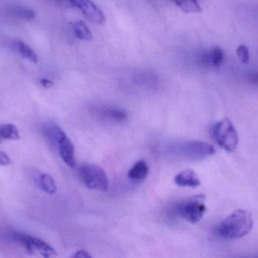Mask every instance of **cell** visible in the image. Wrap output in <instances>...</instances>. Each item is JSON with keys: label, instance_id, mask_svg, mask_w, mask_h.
Masks as SVG:
<instances>
[{"label": "cell", "instance_id": "obj_1", "mask_svg": "<svg viewBox=\"0 0 258 258\" xmlns=\"http://www.w3.org/2000/svg\"><path fill=\"white\" fill-rule=\"evenodd\" d=\"M254 225L252 215L248 211L239 209L226 218L215 230L217 236L224 239H238L247 236Z\"/></svg>", "mask_w": 258, "mask_h": 258}, {"label": "cell", "instance_id": "obj_2", "mask_svg": "<svg viewBox=\"0 0 258 258\" xmlns=\"http://www.w3.org/2000/svg\"><path fill=\"white\" fill-rule=\"evenodd\" d=\"M176 156L192 161H200L213 156L215 149L213 145L203 141H186L177 144L171 148Z\"/></svg>", "mask_w": 258, "mask_h": 258}, {"label": "cell", "instance_id": "obj_3", "mask_svg": "<svg viewBox=\"0 0 258 258\" xmlns=\"http://www.w3.org/2000/svg\"><path fill=\"white\" fill-rule=\"evenodd\" d=\"M212 134L215 142L228 152H233L239 144V134L230 119H222L215 124Z\"/></svg>", "mask_w": 258, "mask_h": 258}, {"label": "cell", "instance_id": "obj_4", "mask_svg": "<svg viewBox=\"0 0 258 258\" xmlns=\"http://www.w3.org/2000/svg\"><path fill=\"white\" fill-rule=\"evenodd\" d=\"M79 175L86 187L105 192L109 188V180L103 168L94 164H83L79 169Z\"/></svg>", "mask_w": 258, "mask_h": 258}, {"label": "cell", "instance_id": "obj_5", "mask_svg": "<svg viewBox=\"0 0 258 258\" xmlns=\"http://www.w3.org/2000/svg\"><path fill=\"white\" fill-rule=\"evenodd\" d=\"M12 238L14 242L22 246L28 252L39 254L44 257L56 255L55 250L51 245L31 235L15 232L12 233Z\"/></svg>", "mask_w": 258, "mask_h": 258}, {"label": "cell", "instance_id": "obj_6", "mask_svg": "<svg viewBox=\"0 0 258 258\" xmlns=\"http://www.w3.org/2000/svg\"><path fill=\"white\" fill-rule=\"evenodd\" d=\"M205 200L206 196L204 195L191 197L179 204L177 213L188 222L197 224L203 219L207 211Z\"/></svg>", "mask_w": 258, "mask_h": 258}, {"label": "cell", "instance_id": "obj_7", "mask_svg": "<svg viewBox=\"0 0 258 258\" xmlns=\"http://www.w3.org/2000/svg\"><path fill=\"white\" fill-rule=\"evenodd\" d=\"M89 113L99 121L109 123H122L127 119V112L118 108L102 104L92 105Z\"/></svg>", "mask_w": 258, "mask_h": 258}, {"label": "cell", "instance_id": "obj_8", "mask_svg": "<svg viewBox=\"0 0 258 258\" xmlns=\"http://www.w3.org/2000/svg\"><path fill=\"white\" fill-rule=\"evenodd\" d=\"M69 2L71 6L80 9L91 22L98 25H103L106 22L104 12L91 0H69Z\"/></svg>", "mask_w": 258, "mask_h": 258}, {"label": "cell", "instance_id": "obj_9", "mask_svg": "<svg viewBox=\"0 0 258 258\" xmlns=\"http://www.w3.org/2000/svg\"><path fill=\"white\" fill-rule=\"evenodd\" d=\"M54 145L57 148L63 162L70 168H74L76 166L75 148L66 133Z\"/></svg>", "mask_w": 258, "mask_h": 258}, {"label": "cell", "instance_id": "obj_10", "mask_svg": "<svg viewBox=\"0 0 258 258\" xmlns=\"http://www.w3.org/2000/svg\"><path fill=\"white\" fill-rule=\"evenodd\" d=\"M174 182L180 187L196 188L201 184L197 173L192 170H185L177 174L174 177Z\"/></svg>", "mask_w": 258, "mask_h": 258}, {"label": "cell", "instance_id": "obj_11", "mask_svg": "<svg viewBox=\"0 0 258 258\" xmlns=\"http://www.w3.org/2000/svg\"><path fill=\"white\" fill-rule=\"evenodd\" d=\"M224 54L222 48L219 46H215L209 53H205L202 55L200 62L204 65H212V66H221L224 62Z\"/></svg>", "mask_w": 258, "mask_h": 258}, {"label": "cell", "instance_id": "obj_12", "mask_svg": "<svg viewBox=\"0 0 258 258\" xmlns=\"http://www.w3.org/2000/svg\"><path fill=\"white\" fill-rule=\"evenodd\" d=\"M148 173L149 168L147 162L144 160H140L129 170L128 177L132 181L138 183L145 180Z\"/></svg>", "mask_w": 258, "mask_h": 258}, {"label": "cell", "instance_id": "obj_13", "mask_svg": "<svg viewBox=\"0 0 258 258\" xmlns=\"http://www.w3.org/2000/svg\"><path fill=\"white\" fill-rule=\"evenodd\" d=\"M74 31L75 36L80 40L92 41L93 39V34L87 24L83 21H78L74 23Z\"/></svg>", "mask_w": 258, "mask_h": 258}, {"label": "cell", "instance_id": "obj_14", "mask_svg": "<svg viewBox=\"0 0 258 258\" xmlns=\"http://www.w3.org/2000/svg\"><path fill=\"white\" fill-rule=\"evenodd\" d=\"M19 138V132L16 126L12 124L0 125V142L3 140H18Z\"/></svg>", "mask_w": 258, "mask_h": 258}, {"label": "cell", "instance_id": "obj_15", "mask_svg": "<svg viewBox=\"0 0 258 258\" xmlns=\"http://www.w3.org/2000/svg\"><path fill=\"white\" fill-rule=\"evenodd\" d=\"M38 184L44 192L49 194V195H54L57 192V186H56L55 182L49 174H41L38 178Z\"/></svg>", "mask_w": 258, "mask_h": 258}, {"label": "cell", "instance_id": "obj_16", "mask_svg": "<svg viewBox=\"0 0 258 258\" xmlns=\"http://www.w3.org/2000/svg\"><path fill=\"white\" fill-rule=\"evenodd\" d=\"M177 7L186 13H200L201 6L197 0H172Z\"/></svg>", "mask_w": 258, "mask_h": 258}, {"label": "cell", "instance_id": "obj_17", "mask_svg": "<svg viewBox=\"0 0 258 258\" xmlns=\"http://www.w3.org/2000/svg\"><path fill=\"white\" fill-rule=\"evenodd\" d=\"M15 47L21 53L23 57L26 58L33 63H37V55L25 42H22V41H16L15 43Z\"/></svg>", "mask_w": 258, "mask_h": 258}, {"label": "cell", "instance_id": "obj_18", "mask_svg": "<svg viewBox=\"0 0 258 258\" xmlns=\"http://www.w3.org/2000/svg\"><path fill=\"white\" fill-rule=\"evenodd\" d=\"M12 12L16 16L19 17V18H22V19L27 20V21L34 19L35 17H36V13H35L34 11L32 10V9H27V8H15L12 10Z\"/></svg>", "mask_w": 258, "mask_h": 258}, {"label": "cell", "instance_id": "obj_19", "mask_svg": "<svg viewBox=\"0 0 258 258\" xmlns=\"http://www.w3.org/2000/svg\"><path fill=\"white\" fill-rule=\"evenodd\" d=\"M236 54L242 64H248L250 59L249 50L245 45H240L236 49Z\"/></svg>", "mask_w": 258, "mask_h": 258}, {"label": "cell", "instance_id": "obj_20", "mask_svg": "<svg viewBox=\"0 0 258 258\" xmlns=\"http://www.w3.org/2000/svg\"><path fill=\"white\" fill-rule=\"evenodd\" d=\"M12 164V160L4 151H0V166H8Z\"/></svg>", "mask_w": 258, "mask_h": 258}, {"label": "cell", "instance_id": "obj_21", "mask_svg": "<svg viewBox=\"0 0 258 258\" xmlns=\"http://www.w3.org/2000/svg\"><path fill=\"white\" fill-rule=\"evenodd\" d=\"M74 257H82V258H87L92 257V256L87 252V251H84V250H80V251H77L76 254L73 256Z\"/></svg>", "mask_w": 258, "mask_h": 258}, {"label": "cell", "instance_id": "obj_22", "mask_svg": "<svg viewBox=\"0 0 258 258\" xmlns=\"http://www.w3.org/2000/svg\"><path fill=\"white\" fill-rule=\"evenodd\" d=\"M40 82L42 86L46 88V89H48V88H51V86H54V83H53L52 80H49V79L43 78L41 80Z\"/></svg>", "mask_w": 258, "mask_h": 258}, {"label": "cell", "instance_id": "obj_23", "mask_svg": "<svg viewBox=\"0 0 258 258\" xmlns=\"http://www.w3.org/2000/svg\"><path fill=\"white\" fill-rule=\"evenodd\" d=\"M57 1L62 3L63 5H69V6H71L69 0H57Z\"/></svg>", "mask_w": 258, "mask_h": 258}, {"label": "cell", "instance_id": "obj_24", "mask_svg": "<svg viewBox=\"0 0 258 258\" xmlns=\"http://www.w3.org/2000/svg\"><path fill=\"white\" fill-rule=\"evenodd\" d=\"M252 80L254 83H258V74H255V75L253 77Z\"/></svg>", "mask_w": 258, "mask_h": 258}]
</instances>
